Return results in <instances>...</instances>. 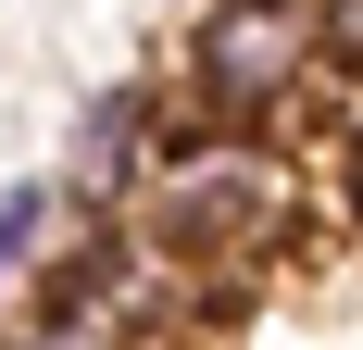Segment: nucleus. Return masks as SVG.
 I'll use <instances>...</instances> for the list:
<instances>
[{
	"label": "nucleus",
	"instance_id": "obj_1",
	"mask_svg": "<svg viewBox=\"0 0 363 350\" xmlns=\"http://www.w3.org/2000/svg\"><path fill=\"white\" fill-rule=\"evenodd\" d=\"M188 101L213 113V138L313 101V26H301V0H213L201 38H188Z\"/></svg>",
	"mask_w": 363,
	"mask_h": 350
},
{
	"label": "nucleus",
	"instance_id": "obj_2",
	"mask_svg": "<svg viewBox=\"0 0 363 350\" xmlns=\"http://www.w3.org/2000/svg\"><path fill=\"white\" fill-rule=\"evenodd\" d=\"M138 163H150V101H138V88L88 101V125H75V201H125Z\"/></svg>",
	"mask_w": 363,
	"mask_h": 350
},
{
	"label": "nucleus",
	"instance_id": "obj_3",
	"mask_svg": "<svg viewBox=\"0 0 363 350\" xmlns=\"http://www.w3.org/2000/svg\"><path fill=\"white\" fill-rule=\"evenodd\" d=\"M38 238H50V188H13V201H0V288L38 276Z\"/></svg>",
	"mask_w": 363,
	"mask_h": 350
}]
</instances>
